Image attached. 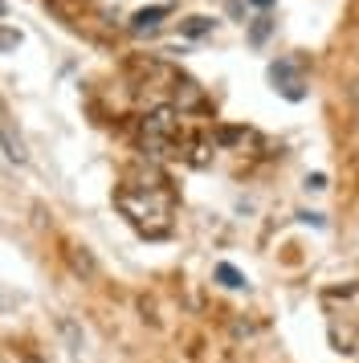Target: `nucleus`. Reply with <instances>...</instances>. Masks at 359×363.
Returning <instances> with one entry per match:
<instances>
[{"label": "nucleus", "mask_w": 359, "mask_h": 363, "mask_svg": "<svg viewBox=\"0 0 359 363\" xmlns=\"http://www.w3.org/2000/svg\"><path fill=\"white\" fill-rule=\"evenodd\" d=\"M118 208L147 233V237H163L167 225H172V200L160 196V192H118Z\"/></svg>", "instance_id": "1"}, {"label": "nucleus", "mask_w": 359, "mask_h": 363, "mask_svg": "<svg viewBox=\"0 0 359 363\" xmlns=\"http://www.w3.org/2000/svg\"><path fill=\"white\" fill-rule=\"evenodd\" d=\"M176 139H180V115L172 106H160L143 118V143L151 147V155H167L176 147Z\"/></svg>", "instance_id": "2"}, {"label": "nucleus", "mask_w": 359, "mask_h": 363, "mask_svg": "<svg viewBox=\"0 0 359 363\" xmlns=\"http://www.w3.org/2000/svg\"><path fill=\"white\" fill-rule=\"evenodd\" d=\"M270 82H274V90H282L290 102H302L306 99V90H302V74H298V62L294 57H282V62H274L270 66Z\"/></svg>", "instance_id": "3"}, {"label": "nucleus", "mask_w": 359, "mask_h": 363, "mask_svg": "<svg viewBox=\"0 0 359 363\" xmlns=\"http://www.w3.org/2000/svg\"><path fill=\"white\" fill-rule=\"evenodd\" d=\"M167 13H172L167 4H151V9H139V13L131 17V33H135V37L155 33V29L163 25V17H167Z\"/></svg>", "instance_id": "4"}, {"label": "nucleus", "mask_w": 359, "mask_h": 363, "mask_svg": "<svg viewBox=\"0 0 359 363\" xmlns=\"http://www.w3.org/2000/svg\"><path fill=\"white\" fill-rule=\"evenodd\" d=\"M216 281H221L225 290H245V278H241V274H237V269H233L228 262L216 265Z\"/></svg>", "instance_id": "5"}, {"label": "nucleus", "mask_w": 359, "mask_h": 363, "mask_svg": "<svg viewBox=\"0 0 359 363\" xmlns=\"http://www.w3.org/2000/svg\"><path fill=\"white\" fill-rule=\"evenodd\" d=\"M21 45V29H9V25H0V53H13Z\"/></svg>", "instance_id": "6"}, {"label": "nucleus", "mask_w": 359, "mask_h": 363, "mask_svg": "<svg viewBox=\"0 0 359 363\" xmlns=\"http://www.w3.org/2000/svg\"><path fill=\"white\" fill-rule=\"evenodd\" d=\"M270 29H274V21H270V17H258V21H253V29H249V41H253V45H261V41L270 37Z\"/></svg>", "instance_id": "7"}, {"label": "nucleus", "mask_w": 359, "mask_h": 363, "mask_svg": "<svg viewBox=\"0 0 359 363\" xmlns=\"http://www.w3.org/2000/svg\"><path fill=\"white\" fill-rule=\"evenodd\" d=\"M209 29H212L209 17H188V21H184V33H188V37H200V33H209Z\"/></svg>", "instance_id": "8"}, {"label": "nucleus", "mask_w": 359, "mask_h": 363, "mask_svg": "<svg viewBox=\"0 0 359 363\" xmlns=\"http://www.w3.org/2000/svg\"><path fill=\"white\" fill-rule=\"evenodd\" d=\"M306 188H310V192H323V188H326V176H323V172L306 176Z\"/></svg>", "instance_id": "9"}, {"label": "nucleus", "mask_w": 359, "mask_h": 363, "mask_svg": "<svg viewBox=\"0 0 359 363\" xmlns=\"http://www.w3.org/2000/svg\"><path fill=\"white\" fill-rule=\"evenodd\" d=\"M249 4H253V9H270V4H274V0H249Z\"/></svg>", "instance_id": "10"}, {"label": "nucleus", "mask_w": 359, "mask_h": 363, "mask_svg": "<svg viewBox=\"0 0 359 363\" xmlns=\"http://www.w3.org/2000/svg\"><path fill=\"white\" fill-rule=\"evenodd\" d=\"M4 13H9V4H4V0H0V17H4Z\"/></svg>", "instance_id": "11"}]
</instances>
